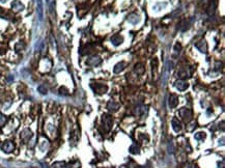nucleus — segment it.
<instances>
[{"label":"nucleus","mask_w":225,"mask_h":168,"mask_svg":"<svg viewBox=\"0 0 225 168\" xmlns=\"http://www.w3.org/2000/svg\"><path fill=\"white\" fill-rule=\"evenodd\" d=\"M90 86L94 89V92L98 94H104L108 90V86L105 85V84H98V83L94 84V83H92V84H90Z\"/></svg>","instance_id":"f257e3e1"},{"label":"nucleus","mask_w":225,"mask_h":168,"mask_svg":"<svg viewBox=\"0 0 225 168\" xmlns=\"http://www.w3.org/2000/svg\"><path fill=\"white\" fill-rule=\"evenodd\" d=\"M179 115L183 117V119L185 122H190L191 120V117H192V112H191L190 109L188 108H181L179 110Z\"/></svg>","instance_id":"f03ea898"},{"label":"nucleus","mask_w":225,"mask_h":168,"mask_svg":"<svg viewBox=\"0 0 225 168\" xmlns=\"http://www.w3.org/2000/svg\"><path fill=\"white\" fill-rule=\"evenodd\" d=\"M102 120H103V126L106 129V131H109V130L111 129L112 124H113V119H112V117L110 115H108V114H104L103 119Z\"/></svg>","instance_id":"7ed1b4c3"},{"label":"nucleus","mask_w":225,"mask_h":168,"mask_svg":"<svg viewBox=\"0 0 225 168\" xmlns=\"http://www.w3.org/2000/svg\"><path fill=\"white\" fill-rule=\"evenodd\" d=\"M1 149H2L3 152L5 153H11L15 149V144L13 143L11 141H5L4 143H2L1 145Z\"/></svg>","instance_id":"20e7f679"},{"label":"nucleus","mask_w":225,"mask_h":168,"mask_svg":"<svg viewBox=\"0 0 225 168\" xmlns=\"http://www.w3.org/2000/svg\"><path fill=\"white\" fill-rule=\"evenodd\" d=\"M101 62H102V59H101V57H99V56H92L86 61V64H87L88 66H99V64H101Z\"/></svg>","instance_id":"39448f33"},{"label":"nucleus","mask_w":225,"mask_h":168,"mask_svg":"<svg viewBox=\"0 0 225 168\" xmlns=\"http://www.w3.org/2000/svg\"><path fill=\"white\" fill-rule=\"evenodd\" d=\"M174 86L179 90V92H184L189 87V84L187 82H185L184 80H179L174 83Z\"/></svg>","instance_id":"423d86ee"},{"label":"nucleus","mask_w":225,"mask_h":168,"mask_svg":"<svg viewBox=\"0 0 225 168\" xmlns=\"http://www.w3.org/2000/svg\"><path fill=\"white\" fill-rule=\"evenodd\" d=\"M110 41H111V43L114 46H119V45H121L124 43V36H121L119 34H115L110 39Z\"/></svg>","instance_id":"0eeeda50"},{"label":"nucleus","mask_w":225,"mask_h":168,"mask_svg":"<svg viewBox=\"0 0 225 168\" xmlns=\"http://www.w3.org/2000/svg\"><path fill=\"white\" fill-rule=\"evenodd\" d=\"M37 15H39V21H43V19H44V7H43L42 0H37Z\"/></svg>","instance_id":"6e6552de"},{"label":"nucleus","mask_w":225,"mask_h":168,"mask_svg":"<svg viewBox=\"0 0 225 168\" xmlns=\"http://www.w3.org/2000/svg\"><path fill=\"white\" fill-rule=\"evenodd\" d=\"M195 47L202 53H206V51H208V44H206V41H199V43H197V44L195 45Z\"/></svg>","instance_id":"1a4fd4ad"},{"label":"nucleus","mask_w":225,"mask_h":168,"mask_svg":"<svg viewBox=\"0 0 225 168\" xmlns=\"http://www.w3.org/2000/svg\"><path fill=\"white\" fill-rule=\"evenodd\" d=\"M179 105V97L175 94H170L169 96V106L170 108H175Z\"/></svg>","instance_id":"9d476101"},{"label":"nucleus","mask_w":225,"mask_h":168,"mask_svg":"<svg viewBox=\"0 0 225 168\" xmlns=\"http://www.w3.org/2000/svg\"><path fill=\"white\" fill-rule=\"evenodd\" d=\"M177 75H179V78H181V79L189 78V77H190V75H191V72L187 68H183V69H181V70H179V74H177Z\"/></svg>","instance_id":"9b49d317"},{"label":"nucleus","mask_w":225,"mask_h":168,"mask_svg":"<svg viewBox=\"0 0 225 168\" xmlns=\"http://www.w3.org/2000/svg\"><path fill=\"white\" fill-rule=\"evenodd\" d=\"M126 66H127V64H126L125 61H120V62H118L117 64H115V66H114V69H113L114 73L117 74V73L122 72V71L125 70Z\"/></svg>","instance_id":"f8f14e48"},{"label":"nucleus","mask_w":225,"mask_h":168,"mask_svg":"<svg viewBox=\"0 0 225 168\" xmlns=\"http://www.w3.org/2000/svg\"><path fill=\"white\" fill-rule=\"evenodd\" d=\"M171 124H172V128L175 132H179L181 130V124L176 117H174L171 120Z\"/></svg>","instance_id":"ddd939ff"},{"label":"nucleus","mask_w":225,"mask_h":168,"mask_svg":"<svg viewBox=\"0 0 225 168\" xmlns=\"http://www.w3.org/2000/svg\"><path fill=\"white\" fill-rule=\"evenodd\" d=\"M108 109H109V111H112V112H115L118 110V107H119V104L116 102H114V101H110L109 103H108Z\"/></svg>","instance_id":"4468645a"},{"label":"nucleus","mask_w":225,"mask_h":168,"mask_svg":"<svg viewBox=\"0 0 225 168\" xmlns=\"http://www.w3.org/2000/svg\"><path fill=\"white\" fill-rule=\"evenodd\" d=\"M128 21L132 24H137L139 22V16L136 15V14H131V15L128 17Z\"/></svg>","instance_id":"2eb2a0df"},{"label":"nucleus","mask_w":225,"mask_h":168,"mask_svg":"<svg viewBox=\"0 0 225 168\" xmlns=\"http://www.w3.org/2000/svg\"><path fill=\"white\" fill-rule=\"evenodd\" d=\"M11 7H13V9H15L16 11H22V9H24V5L20 2V1H18V0L11 4Z\"/></svg>","instance_id":"dca6fc26"},{"label":"nucleus","mask_w":225,"mask_h":168,"mask_svg":"<svg viewBox=\"0 0 225 168\" xmlns=\"http://www.w3.org/2000/svg\"><path fill=\"white\" fill-rule=\"evenodd\" d=\"M135 72L137 73L138 75H142L143 73H144V71H145V69H144V66H143V64H137L135 66Z\"/></svg>","instance_id":"f3484780"},{"label":"nucleus","mask_w":225,"mask_h":168,"mask_svg":"<svg viewBox=\"0 0 225 168\" xmlns=\"http://www.w3.org/2000/svg\"><path fill=\"white\" fill-rule=\"evenodd\" d=\"M31 131H29V130H25V131H23V133L21 134V137H22L23 140H28L29 138L31 137Z\"/></svg>","instance_id":"a211bd4d"},{"label":"nucleus","mask_w":225,"mask_h":168,"mask_svg":"<svg viewBox=\"0 0 225 168\" xmlns=\"http://www.w3.org/2000/svg\"><path fill=\"white\" fill-rule=\"evenodd\" d=\"M136 109H137L136 113H137V115H139V116H141V112H142V116H143L144 115V113H145V111H146V107L143 106V105H142V106H138Z\"/></svg>","instance_id":"6ab92c4d"},{"label":"nucleus","mask_w":225,"mask_h":168,"mask_svg":"<svg viewBox=\"0 0 225 168\" xmlns=\"http://www.w3.org/2000/svg\"><path fill=\"white\" fill-rule=\"evenodd\" d=\"M130 153L133 154V155H137V154H139V146L137 145V144H133V145L130 147Z\"/></svg>","instance_id":"aec40b11"},{"label":"nucleus","mask_w":225,"mask_h":168,"mask_svg":"<svg viewBox=\"0 0 225 168\" xmlns=\"http://www.w3.org/2000/svg\"><path fill=\"white\" fill-rule=\"evenodd\" d=\"M206 133L204 132H199V133H196L195 134V139L197 140H203L206 138Z\"/></svg>","instance_id":"412c9836"},{"label":"nucleus","mask_w":225,"mask_h":168,"mask_svg":"<svg viewBox=\"0 0 225 168\" xmlns=\"http://www.w3.org/2000/svg\"><path fill=\"white\" fill-rule=\"evenodd\" d=\"M37 89H39V92H41V94H47V92H48V90H47V88L45 87L44 85L39 86V88H37Z\"/></svg>","instance_id":"4be33fe9"},{"label":"nucleus","mask_w":225,"mask_h":168,"mask_svg":"<svg viewBox=\"0 0 225 168\" xmlns=\"http://www.w3.org/2000/svg\"><path fill=\"white\" fill-rule=\"evenodd\" d=\"M5 122H6V117L4 115H2V114H0V126H3L5 124Z\"/></svg>","instance_id":"5701e85b"},{"label":"nucleus","mask_w":225,"mask_h":168,"mask_svg":"<svg viewBox=\"0 0 225 168\" xmlns=\"http://www.w3.org/2000/svg\"><path fill=\"white\" fill-rule=\"evenodd\" d=\"M24 48V45L21 44V43H19V44L16 45V50L17 51H20V49H23Z\"/></svg>","instance_id":"b1692460"},{"label":"nucleus","mask_w":225,"mask_h":168,"mask_svg":"<svg viewBox=\"0 0 225 168\" xmlns=\"http://www.w3.org/2000/svg\"><path fill=\"white\" fill-rule=\"evenodd\" d=\"M1 1H2V2H5V1H6V0H1Z\"/></svg>","instance_id":"393cba45"},{"label":"nucleus","mask_w":225,"mask_h":168,"mask_svg":"<svg viewBox=\"0 0 225 168\" xmlns=\"http://www.w3.org/2000/svg\"><path fill=\"white\" fill-rule=\"evenodd\" d=\"M46 1H47V2H49V1H50V0H46Z\"/></svg>","instance_id":"a878e982"}]
</instances>
